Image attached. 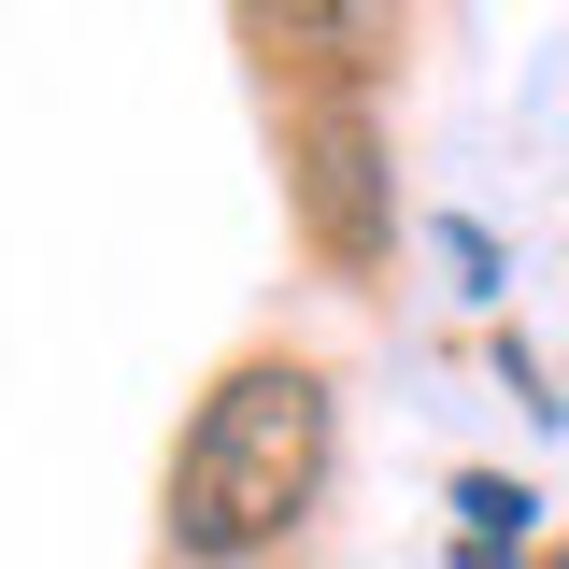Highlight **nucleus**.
<instances>
[{"label": "nucleus", "mask_w": 569, "mask_h": 569, "mask_svg": "<svg viewBox=\"0 0 569 569\" xmlns=\"http://www.w3.org/2000/svg\"><path fill=\"white\" fill-rule=\"evenodd\" d=\"M328 456H342V413H328V370L313 356H228L200 385V413L157 470V541L186 569H242L271 556L284 527L328 498Z\"/></svg>", "instance_id": "f257e3e1"}, {"label": "nucleus", "mask_w": 569, "mask_h": 569, "mask_svg": "<svg viewBox=\"0 0 569 569\" xmlns=\"http://www.w3.org/2000/svg\"><path fill=\"white\" fill-rule=\"evenodd\" d=\"M284 157H299V228H313V257L370 271V257L399 242V213H385V129H370V100H299V114H284Z\"/></svg>", "instance_id": "f03ea898"}, {"label": "nucleus", "mask_w": 569, "mask_h": 569, "mask_svg": "<svg viewBox=\"0 0 569 569\" xmlns=\"http://www.w3.org/2000/svg\"><path fill=\"white\" fill-rule=\"evenodd\" d=\"M228 14L299 100H370L413 43V0H228Z\"/></svg>", "instance_id": "7ed1b4c3"}, {"label": "nucleus", "mask_w": 569, "mask_h": 569, "mask_svg": "<svg viewBox=\"0 0 569 569\" xmlns=\"http://www.w3.org/2000/svg\"><path fill=\"white\" fill-rule=\"evenodd\" d=\"M456 527H470V556H512L541 527V498L512 485V470H456Z\"/></svg>", "instance_id": "20e7f679"}, {"label": "nucleus", "mask_w": 569, "mask_h": 569, "mask_svg": "<svg viewBox=\"0 0 569 569\" xmlns=\"http://www.w3.org/2000/svg\"><path fill=\"white\" fill-rule=\"evenodd\" d=\"M427 242H441V271H456V299H512V271H498V228H485V213H441Z\"/></svg>", "instance_id": "39448f33"}]
</instances>
